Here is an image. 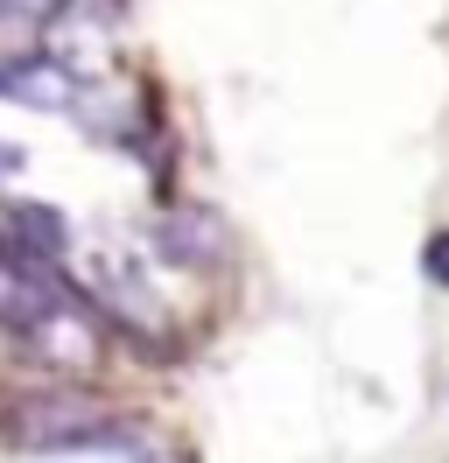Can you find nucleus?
Wrapping results in <instances>:
<instances>
[{"label":"nucleus","instance_id":"2","mask_svg":"<svg viewBox=\"0 0 449 463\" xmlns=\"http://www.w3.org/2000/svg\"><path fill=\"white\" fill-rule=\"evenodd\" d=\"M84 302L106 309L119 330H134V337H148V345H162V337H168L162 295H155V281H148L140 253H127V246H99V253H84Z\"/></svg>","mask_w":449,"mask_h":463},{"label":"nucleus","instance_id":"5","mask_svg":"<svg viewBox=\"0 0 449 463\" xmlns=\"http://www.w3.org/2000/svg\"><path fill=\"white\" fill-rule=\"evenodd\" d=\"M421 274H428L435 288H449V232H435V239L421 246Z\"/></svg>","mask_w":449,"mask_h":463},{"label":"nucleus","instance_id":"3","mask_svg":"<svg viewBox=\"0 0 449 463\" xmlns=\"http://www.w3.org/2000/svg\"><path fill=\"white\" fill-rule=\"evenodd\" d=\"M0 99L28 113H78L84 85L63 57H0Z\"/></svg>","mask_w":449,"mask_h":463},{"label":"nucleus","instance_id":"1","mask_svg":"<svg viewBox=\"0 0 449 463\" xmlns=\"http://www.w3.org/2000/svg\"><path fill=\"white\" fill-rule=\"evenodd\" d=\"M0 435L35 457H148V435L91 393H28L0 414Z\"/></svg>","mask_w":449,"mask_h":463},{"label":"nucleus","instance_id":"4","mask_svg":"<svg viewBox=\"0 0 449 463\" xmlns=\"http://www.w3.org/2000/svg\"><path fill=\"white\" fill-rule=\"evenodd\" d=\"M71 0H0V29H35V22H56Z\"/></svg>","mask_w":449,"mask_h":463}]
</instances>
